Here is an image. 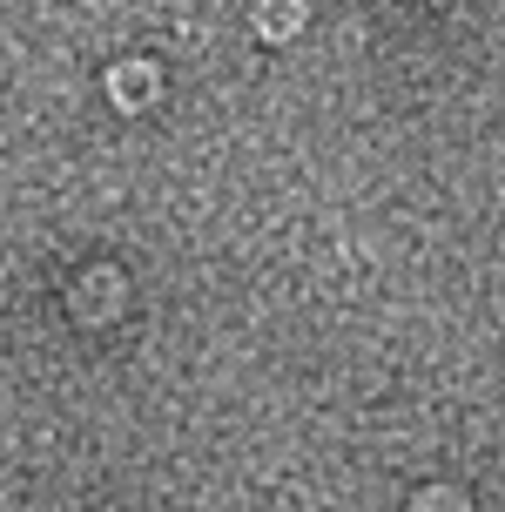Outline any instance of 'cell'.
Returning a JSON list of instances; mask_svg holds the SVG:
<instances>
[{"label":"cell","mask_w":505,"mask_h":512,"mask_svg":"<svg viewBox=\"0 0 505 512\" xmlns=\"http://www.w3.org/2000/svg\"><path fill=\"white\" fill-rule=\"evenodd\" d=\"M115 310H122V277H115V270H88V277H81V290H75V317L108 324Z\"/></svg>","instance_id":"cell-1"},{"label":"cell","mask_w":505,"mask_h":512,"mask_svg":"<svg viewBox=\"0 0 505 512\" xmlns=\"http://www.w3.org/2000/svg\"><path fill=\"white\" fill-rule=\"evenodd\" d=\"M108 95H115V108H149L155 95H162V75H155L149 61H128V68H115V81H108Z\"/></svg>","instance_id":"cell-2"},{"label":"cell","mask_w":505,"mask_h":512,"mask_svg":"<svg viewBox=\"0 0 505 512\" xmlns=\"http://www.w3.org/2000/svg\"><path fill=\"white\" fill-rule=\"evenodd\" d=\"M303 27V0H256V34L263 41H290Z\"/></svg>","instance_id":"cell-3"}]
</instances>
